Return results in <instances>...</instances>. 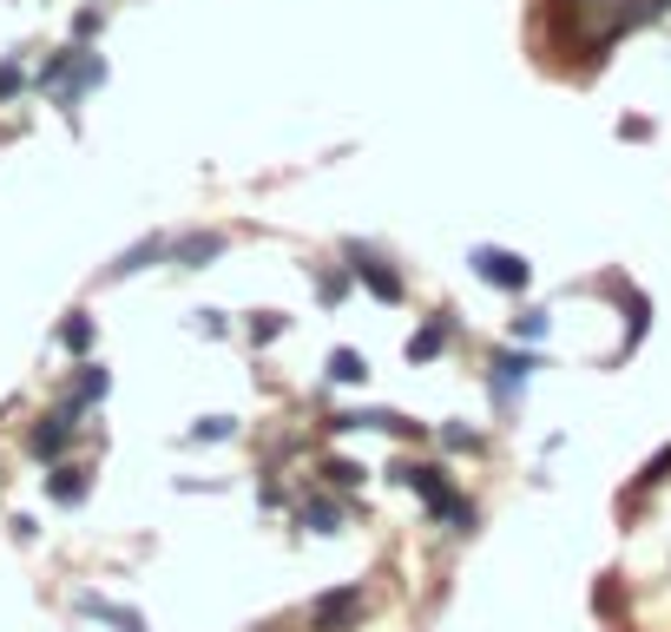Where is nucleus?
Segmentation results:
<instances>
[{"instance_id":"f257e3e1","label":"nucleus","mask_w":671,"mask_h":632,"mask_svg":"<svg viewBox=\"0 0 671 632\" xmlns=\"http://www.w3.org/2000/svg\"><path fill=\"white\" fill-rule=\"evenodd\" d=\"M395 488H409V495H415L441 528H455V534H474V528H481V508L461 501L455 481H448V468H435V462H395Z\"/></svg>"},{"instance_id":"f03ea898","label":"nucleus","mask_w":671,"mask_h":632,"mask_svg":"<svg viewBox=\"0 0 671 632\" xmlns=\"http://www.w3.org/2000/svg\"><path fill=\"white\" fill-rule=\"evenodd\" d=\"M343 257H349V270H356V284H362V290H369L376 303H402V297H409V284H402V270H395V264H389V257H382L376 244H356V237H349V244H343Z\"/></svg>"},{"instance_id":"7ed1b4c3","label":"nucleus","mask_w":671,"mask_h":632,"mask_svg":"<svg viewBox=\"0 0 671 632\" xmlns=\"http://www.w3.org/2000/svg\"><path fill=\"white\" fill-rule=\"evenodd\" d=\"M468 270H474L481 284L507 290V297H521V290L534 284V264H527L521 251H501V244H474V251H468Z\"/></svg>"},{"instance_id":"20e7f679","label":"nucleus","mask_w":671,"mask_h":632,"mask_svg":"<svg viewBox=\"0 0 671 632\" xmlns=\"http://www.w3.org/2000/svg\"><path fill=\"white\" fill-rule=\"evenodd\" d=\"M534 369H540V356H534V350H501V356L488 363V389H494V409H514V402L527 396Z\"/></svg>"},{"instance_id":"39448f33","label":"nucleus","mask_w":671,"mask_h":632,"mask_svg":"<svg viewBox=\"0 0 671 632\" xmlns=\"http://www.w3.org/2000/svg\"><path fill=\"white\" fill-rule=\"evenodd\" d=\"M362 587H329V594H316L310 600V627L316 632H349L356 620H362Z\"/></svg>"},{"instance_id":"423d86ee","label":"nucleus","mask_w":671,"mask_h":632,"mask_svg":"<svg viewBox=\"0 0 671 632\" xmlns=\"http://www.w3.org/2000/svg\"><path fill=\"white\" fill-rule=\"evenodd\" d=\"M448 343H455V317L441 310V317H428V323H422V330L409 336V363H435V356H441Z\"/></svg>"},{"instance_id":"0eeeda50","label":"nucleus","mask_w":671,"mask_h":632,"mask_svg":"<svg viewBox=\"0 0 671 632\" xmlns=\"http://www.w3.org/2000/svg\"><path fill=\"white\" fill-rule=\"evenodd\" d=\"M297 528H303V534H343V501L303 495V501H297Z\"/></svg>"},{"instance_id":"6e6552de","label":"nucleus","mask_w":671,"mask_h":632,"mask_svg":"<svg viewBox=\"0 0 671 632\" xmlns=\"http://www.w3.org/2000/svg\"><path fill=\"white\" fill-rule=\"evenodd\" d=\"M66 442H72V409H59V415H46L33 435H26V448L40 455V462H53V455H66Z\"/></svg>"},{"instance_id":"1a4fd4ad","label":"nucleus","mask_w":671,"mask_h":632,"mask_svg":"<svg viewBox=\"0 0 671 632\" xmlns=\"http://www.w3.org/2000/svg\"><path fill=\"white\" fill-rule=\"evenodd\" d=\"M92 86H105V59H99V53H79V59H72V73H66V92H59V106H79Z\"/></svg>"},{"instance_id":"9d476101","label":"nucleus","mask_w":671,"mask_h":632,"mask_svg":"<svg viewBox=\"0 0 671 632\" xmlns=\"http://www.w3.org/2000/svg\"><path fill=\"white\" fill-rule=\"evenodd\" d=\"M211 257H224V237L217 231H191V237L171 244V264H184V270H204Z\"/></svg>"},{"instance_id":"9b49d317","label":"nucleus","mask_w":671,"mask_h":632,"mask_svg":"<svg viewBox=\"0 0 671 632\" xmlns=\"http://www.w3.org/2000/svg\"><path fill=\"white\" fill-rule=\"evenodd\" d=\"M105 389H112V376H105L99 363H86V369H79V382H72V396H66V409L79 415V409H92V402H105Z\"/></svg>"},{"instance_id":"f8f14e48","label":"nucleus","mask_w":671,"mask_h":632,"mask_svg":"<svg viewBox=\"0 0 671 632\" xmlns=\"http://www.w3.org/2000/svg\"><path fill=\"white\" fill-rule=\"evenodd\" d=\"M349 290H356V270H349V264H343V270H316V303H323V310H343Z\"/></svg>"},{"instance_id":"ddd939ff","label":"nucleus","mask_w":671,"mask_h":632,"mask_svg":"<svg viewBox=\"0 0 671 632\" xmlns=\"http://www.w3.org/2000/svg\"><path fill=\"white\" fill-rule=\"evenodd\" d=\"M646 330H652V303H646V290H626V350L619 356H633L646 343Z\"/></svg>"},{"instance_id":"4468645a","label":"nucleus","mask_w":671,"mask_h":632,"mask_svg":"<svg viewBox=\"0 0 671 632\" xmlns=\"http://www.w3.org/2000/svg\"><path fill=\"white\" fill-rule=\"evenodd\" d=\"M329 382L362 389V382H369V356H362V350H329Z\"/></svg>"},{"instance_id":"2eb2a0df","label":"nucleus","mask_w":671,"mask_h":632,"mask_svg":"<svg viewBox=\"0 0 671 632\" xmlns=\"http://www.w3.org/2000/svg\"><path fill=\"white\" fill-rule=\"evenodd\" d=\"M79 613H92V620H105V627H119V632H145V620H138L132 607H112V600H99V594H86Z\"/></svg>"},{"instance_id":"dca6fc26","label":"nucleus","mask_w":671,"mask_h":632,"mask_svg":"<svg viewBox=\"0 0 671 632\" xmlns=\"http://www.w3.org/2000/svg\"><path fill=\"white\" fill-rule=\"evenodd\" d=\"M323 481H329L336 495H356V488L369 481V468H362V462H349V455H329V462H323Z\"/></svg>"},{"instance_id":"f3484780","label":"nucleus","mask_w":671,"mask_h":632,"mask_svg":"<svg viewBox=\"0 0 671 632\" xmlns=\"http://www.w3.org/2000/svg\"><path fill=\"white\" fill-rule=\"evenodd\" d=\"M158 257H171V244H165V237H145V244H132V251L112 264V277H132V270H145V264H158Z\"/></svg>"},{"instance_id":"a211bd4d","label":"nucleus","mask_w":671,"mask_h":632,"mask_svg":"<svg viewBox=\"0 0 671 632\" xmlns=\"http://www.w3.org/2000/svg\"><path fill=\"white\" fill-rule=\"evenodd\" d=\"M46 495H53L59 508H79V501H86V468H53Z\"/></svg>"},{"instance_id":"6ab92c4d","label":"nucleus","mask_w":671,"mask_h":632,"mask_svg":"<svg viewBox=\"0 0 671 632\" xmlns=\"http://www.w3.org/2000/svg\"><path fill=\"white\" fill-rule=\"evenodd\" d=\"M435 442H441V448H455V455H474V448H481V429H468V422H441V429H435Z\"/></svg>"},{"instance_id":"aec40b11","label":"nucleus","mask_w":671,"mask_h":632,"mask_svg":"<svg viewBox=\"0 0 671 632\" xmlns=\"http://www.w3.org/2000/svg\"><path fill=\"white\" fill-rule=\"evenodd\" d=\"M283 330H290V317H277V310H257V317H250V343H257V350H264V343H277Z\"/></svg>"},{"instance_id":"412c9836","label":"nucleus","mask_w":671,"mask_h":632,"mask_svg":"<svg viewBox=\"0 0 671 632\" xmlns=\"http://www.w3.org/2000/svg\"><path fill=\"white\" fill-rule=\"evenodd\" d=\"M59 343H66L72 356H86V350H92V317H66V323H59Z\"/></svg>"},{"instance_id":"4be33fe9","label":"nucleus","mask_w":671,"mask_h":632,"mask_svg":"<svg viewBox=\"0 0 671 632\" xmlns=\"http://www.w3.org/2000/svg\"><path fill=\"white\" fill-rule=\"evenodd\" d=\"M237 435V422L231 415H204V422H191V435L184 442H231Z\"/></svg>"},{"instance_id":"5701e85b","label":"nucleus","mask_w":671,"mask_h":632,"mask_svg":"<svg viewBox=\"0 0 671 632\" xmlns=\"http://www.w3.org/2000/svg\"><path fill=\"white\" fill-rule=\"evenodd\" d=\"M547 330H553V317H547V310H521V317H514V336H521V343H540Z\"/></svg>"},{"instance_id":"b1692460","label":"nucleus","mask_w":671,"mask_h":632,"mask_svg":"<svg viewBox=\"0 0 671 632\" xmlns=\"http://www.w3.org/2000/svg\"><path fill=\"white\" fill-rule=\"evenodd\" d=\"M20 86H26V73H20V66H13V59H7V66H0V99H13V92H20Z\"/></svg>"},{"instance_id":"393cba45","label":"nucleus","mask_w":671,"mask_h":632,"mask_svg":"<svg viewBox=\"0 0 671 632\" xmlns=\"http://www.w3.org/2000/svg\"><path fill=\"white\" fill-rule=\"evenodd\" d=\"M198 336H224V310H198Z\"/></svg>"}]
</instances>
